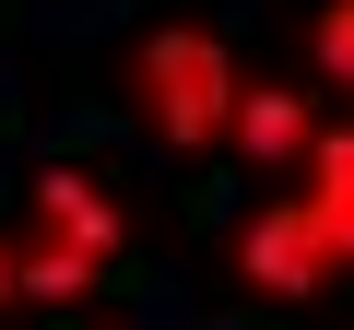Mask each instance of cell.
Masks as SVG:
<instances>
[{"mask_svg": "<svg viewBox=\"0 0 354 330\" xmlns=\"http://www.w3.org/2000/svg\"><path fill=\"white\" fill-rule=\"evenodd\" d=\"M236 48H225V24H201V12H153V24H130L118 36V59H106V95H118V118L130 130H153L177 165H201V153H225V130H236Z\"/></svg>", "mask_w": 354, "mask_h": 330, "instance_id": "obj_1", "label": "cell"}, {"mask_svg": "<svg viewBox=\"0 0 354 330\" xmlns=\"http://www.w3.org/2000/svg\"><path fill=\"white\" fill-rule=\"evenodd\" d=\"M225 271L248 283V295H330L354 260L330 248V224H319V201L295 189V201H260V213H236V236H225Z\"/></svg>", "mask_w": 354, "mask_h": 330, "instance_id": "obj_2", "label": "cell"}, {"mask_svg": "<svg viewBox=\"0 0 354 330\" xmlns=\"http://www.w3.org/2000/svg\"><path fill=\"white\" fill-rule=\"evenodd\" d=\"M24 213H36V236H71V248H95V260L130 248V201L95 177V165H36V177H24Z\"/></svg>", "mask_w": 354, "mask_h": 330, "instance_id": "obj_3", "label": "cell"}, {"mask_svg": "<svg viewBox=\"0 0 354 330\" xmlns=\"http://www.w3.org/2000/svg\"><path fill=\"white\" fill-rule=\"evenodd\" d=\"M307 130H319L307 83H236V130H225V153H248V165H307Z\"/></svg>", "mask_w": 354, "mask_h": 330, "instance_id": "obj_4", "label": "cell"}, {"mask_svg": "<svg viewBox=\"0 0 354 330\" xmlns=\"http://www.w3.org/2000/svg\"><path fill=\"white\" fill-rule=\"evenodd\" d=\"M307 201H319L330 248L354 260V118H319V130H307Z\"/></svg>", "mask_w": 354, "mask_h": 330, "instance_id": "obj_5", "label": "cell"}, {"mask_svg": "<svg viewBox=\"0 0 354 330\" xmlns=\"http://www.w3.org/2000/svg\"><path fill=\"white\" fill-rule=\"evenodd\" d=\"M24 295L36 307H83V295H106V260L71 248V236H48V248H24Z\"/></svg>", "mask_w": 354, "mask_h": 330, "instance_id": "obj_6", "label": "cell"}, {"mask_svg": "<svg viewBox=\"0 0 354 330\" xmlns=\"http://www.w3.org/2000/svg\"><path fill=\"white\" fill-rule=\"evenodd\" d=\"M307 71L354 95V0H319V12H307Z\"/></svg>", "mask_w": 354, "mask_h": 330, "instance_id": "obj_7", "label": "cell"}, {"mask_svg": "<svg viewBox=\"0 0 354 330\" xmlns=\"http://www.w3.org/2000/svg\"><path fill=\"white\" fill-rule=\"evenodd\" d=\"M12 295H24V260H12V248H0V307H12Z\"/></svg>", "mask_w": 354, "mask_h": 330, "instance_id": "obj_8", "label": "cell"}]
</instances>
